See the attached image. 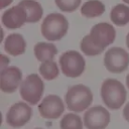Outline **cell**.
I'll use <instances>...</instances> for the list:
<instances>
[{"label": "cell", "instance_id": "obj_23", "mask_svg": "<svg viewBox=\"0 0 129 129\" xmlns=\"http://www.w3.org/2000/svg\"><path fill=\"white\" fill-rule=\"evenodd\" d=\"M13 0H1V8H5L12 3Z\"/></svg>", "mask_w": 129, "mask_h": 129}, {"label": "cell", "instance_id": "obj_24", "mask_svg": "<svg viewBox=\"0 0 129 129\" xmlns=\"http://www.w3.org/2000/svg\"><path fill=\"white\" fill-rule=\"evenodd\" d=\"M126 45H127V47L129 48V32H128V34L126 35Z\"/></svg>", "mask_w": 129, "mask_h": 129}, {"label": "cell", "instance_id": "obj_18", "mask_svg": "<svg viewBox=\"0 0 129 129\" xmlns=\"http://www.w3.org/2000/svg\"><path fill=\"white\" fill-rule=\"evenodd\" d=\"M38 72L40 76L47 81H52L58 77L59 70L55 61L53 60H47L41 62V64L38 68Z\"/></svg>", "mask_w": 129, "mask_h": 129}, {"label": "cell", "instance_id": "obj_21", "mask_svg": "<svg viewBox=\"0 0 129 129\" xmlns=\"http://www.w3.org/2000/svg\"><path fill=\"white\" fill-rule=\"evenodd\" d=\"M1 56V71L2 70H4L5 68H7L8 67V64H9V62H10V59L7 57V56H5L4 54H1L0 55Z\"/></svg>", "mask_w": 129, "mask_h": 129}, {"label": "cell", "instance_id": "obj_6", "mask_svg": "<svg viewBox=\"0 0 129 129\" xmlns=\"http://www.w3.org/2000/svg\"><path fill=\"white\" fill-rule=\"evenodd\" d=\"M59 66L62 74L69 78L80 77L86 68V60L77 50H68L59 57Z\"/></svg>", "mask_w": 129, "mask_h": 129}, {"label": "cell", "instance_id": "obj_16", "mask_svg": "<svg viewBox=\"0 0 129 129\" xmlns=\"http://www.w3.org/2000/svg\"><path fill=\"white\" fill-rule=\"evenodd\" d=\"M110 19L117 26H125L129 23V6L125 4L115 5L110 12Z\"/></svg>", "mask_w": 129, "mask_h": 129}, {"label": "cell", "instance_id": "obj_13", "mask_svg": "<svg viewBox=\"0 0 129 129\" xmlns=\"http://www.w3.org/2000/svg\"><path fill=\"white\" fill-rule=\"evenodd\" d=\"M4 49L12 56L21 55L26 50V40L20 33H10L5 38Z\"/></svg>", "mask_w": 129, "mask_h": 129}, {"label": "cell", "instance_id": "obj_8", "mask_svg": "<svg viewBox=\"0 0 129 129\" xmlns=\"http://www.w3.org/2000/svg\"><path fill=\"white\" fill-rule=\"evenodd\" d=\"M31 116V107L25 102H17L9 108L6 114V123L12 128H20L30 121Z\"/></svg>", "mask_w": 129, "mask_h": 129}, {"label": "cell", "instance_id": "obj_15", "mask_svg": "<svg viewBox=\"0 0 129 129\" xmlns=\"http://www.w3.org/2000/svg\"><path fill=\"white\" fill-rule=\"evenodd\" d=\"M21 5L26 13H27V22L28 23H36L38 22L42 15H43V9L40 3H38L35 0H21L19 3Z\"/></svg>", "mask_w": 129, "mask_h": 129}, {"label": "cell", "instance_id": "obj_27", "mask_svg": "<svg viewBox=\"0 0 129 129\" xmlns=\"http://www.w3.org/2000/svg\"><path fill=\"white\" fill-rule=\"evenodd\" d=\"M35 129H41V128H35Z\"/></svg>", "mask_w": 129, "mask_h": 129}, {"label": "cell", "instance_id": "obj_3", "mask_svg": "<svg viewBox=\"0 0 129 129\" xmlns=\"http://www.w3.org/2000/svg\"><path fill=\"white\" fill-rule=\"evenodd\" d=\"M64 101L67 108L75 113L85 111L93 102V93L85 85L78 84L70 87L66 93Z\"/></svg>", "mask_w": 129, "mask_h": 129}, {"label": "cell", "instance_id": "obj_10", "mask_svg": "<svg viewBox=\"0 0 129 129\" xmlns=\"http://www.w3.org/2000/svg\"><path fill=\"white\" fill-rule=\"evenodd\" d=\"M110 122V113L103 106L89 108L84 114V125L88 129H105Z\"/></svg>", "mask_w": 129, "mask_h": 129}, {"label": "cell", "instance_id": "obj_1", "mask_svg": "<svg viewBox=\"0 0 129 129\" xmlns=\"http://www.w3.org/2000/svg\"><path fill=\"white\" fill-rule=\"evenodd\" d=\"M116 38V30L112 24L100 22L95 24L89 34L85 35L81 40V50L88 56L101 54L105 48L112 44Z\"/></svg>", "mask_w": 129, "mask_h": 129}, {"label": "cell", "instance_id": "obj_25", "mask_svg": "<svg viewBox=\"0 0 129 129\" xmlns=\"http://www.w3.org/2000/svg\"><path fill=\"white\" fill-rule=\"evenodd\" d=\"M126 86H127V88L129 89V74H128L127 77H126Z\"/></svg>", "mask_w": 129, "mask_h": 129}, {"label": "cell", "instance_id": "obj_2", "mask_svg": "<svg viewBox=\"0 0 129 129\" xmlns=\"http://www.w3.org/2000/svg\"><path fill=\"white\" fill-rule=\"evenodd\" d=\"M101 97L109 109L118 110L126 101L127 91L120 81L116 79H106L101 86Z\"/></svg>", "mask_w": 129, "mask_h": 129}, {"label": "cell", "instance_id": "obj_7", "mask_svg": "<svg viewBox=\"0 0 129 129\" xmlns=\"http://www.w3.org/2000/svg\"><path fill=\"white\" fill-rule=\"evenodd\" d=\"M104 66L110 73H123L129 67V53L119 46L109 48L104 55Z\"/></svg>", "mask_w": 129, "mask_h": 129}, {"label": "cell", "instance_id": "obj_5", "mask_svg": "<svg viewBox=\"0 0 129 129\" xmlns=\"http://www.w3.org/2000/svg\"><path fill=\"white\" fill-rule=\"evenodd\" d=\"M44 84L37 74L28 75L24 81L21 82L19 93L21 98L30 105H36L43 94Z\"/></svg>", "mask_w": 129, "mask_h": 129}, {"label": "cell", "instance_id": "obj_12", "mask_svg": "<svg viewBox=\"0 0 129 129\" xmlns=\"http://www.w3.org/2000/svg\"><path fill=\"white\" fill-rule=\"evenodd\" d=\"M2 24L8 29H17L27 22V13L25 9L17 4L5 10L1 17Z\"/></svg>", "mask_w": 129, "mask_h": 129}, {"label": "cell", "instance_id": "obj_14", "mask_svg": "<svg viewBox=\"0 0 129 129\" xmlns=\"http://www.w3.org/2000/svg\"><path fill=\"white\" fill-rule=\"evenodd\" d=\"M33 51L36 59L43 62L47 60H53L58 50L53 43L39 41L34 45Z\"/></svg>", "mask_w": 129, "mask_h": 129}, {"label": "cell", "instance_id": "obj_20", "mask_svg": "<svg viewBox=\"0 0 129 129\" xmlns=\"http://www.w3.org/2000/svg\"><path fill=\"white\" fill-rule=\"evenodd\" d=\"M82 0H54L55 5L63 12H74L80 5Z\"/></svg>", "mask_w": 129, "mask_h": 129}, {"label": "cell", "instance_id": "obj_26", "mask_svg": "<svg viewBox=\"0 0 129 129\" xmlns=\"http://www.w3.org/2000/svg\"><path fill=\"white\" fill-rule=\"evenodd\" d=\"M125 3H127V4H129V0H123Z\"/></svg>", "mask_w": 129, "mask_h": 129}, {"label": "cell", "instance_id": "obj_11", "mask_svg": "<svg viewBox=\"0 0 129 129\" xmlns=\"http://www.w3.org/2000/svg\"><path fill=\"white\" fill-rule=\"evenodd\" d=\"M22 82V72L18 67L10 66L1 71L0 89L4 93H14Z\"/></svg>", "mask_w": 129, "mask_h": 129}, {"label": "cell", "instance_id": "obj_22", "mask_svg": "<svg viewBox=\"0 0 129 129\" xmlns=\"http://www.w3.org/2000/svg\"><path fill=\"white\" fill-rule=\"evenodd\" d=\"M123 117L126 121L129 122V102L125 105V107L123 109Z\"/></svg>", "mask_w": 129, "mask_h": 129}, {"label": "cell", "instance_id": "obj_19", "mask_svg": "<svg viewBox=\"0 0 129 129\" xmlns=\"http://www.w3.org/2000/svg\"><path fill=\"white\" fill-rule=\"evenodd\" d=\"M83 122L79 115L68 113L61 118L59 126L60 129H83Z\"/></svg>", "mask_w": 129, "mask_h": 129}, {"label": "cell", "instance_id": "obj_17", "mask_svg": "<svg viewBox=\"0 0 129 129\" xmlns=\"http://www.w3.org/2000/svg\"><path fill=\"white\" fill-rule=\"evenodd\" d=\"M106 8L100 0H89L86 1L81 7V13L87 18H95L101 16L105 12Z\"/></svg>", "mask_w": 129, "mask_h": 129}, {"label": "cell", "instance_id": "obj_9", "mask_svg": "<svg viewBox=\"0 0 129 129\" xmlns=\"http://www.w3.org/2000/svg\"><path fill=\"white\" fill-rule=\"evenodd\" d=\"M64 104L60 97L56 95H47L38 105V112L42 118L57 119L64 112Z\"/></svg>", "mask_w": 129, "mask_h": 129}, {"label": "cell", "instance_id": "obj_4", "mask_svg": "<svg viewBox=\"0 0 129 129\" xmlns=\"http://www.w3.org/2000/svg\"><path fill=\"white\" fill-rule=\"evenodd\" d=\"M69 22L61 13H50L43 19L40 31L42 36L49 41L60 40L68 32Z\"/></svg>", "mask_w": 129, "mask_h": 129}]
</instances>
